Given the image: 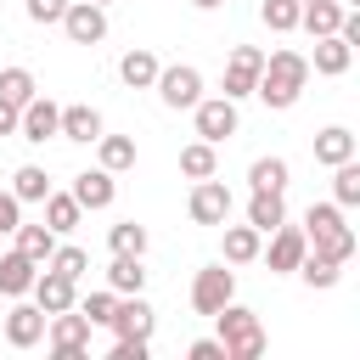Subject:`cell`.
<instances>
[{"label": "cell", "instance_id": "obj_1", "mask_svg": "<svg viewBox=\"0 0 360 360\" xmlns=\"http://www.w3.org/2000/svg\"><path fill=\"white\" fill-rule=\"evenodd\" d=\"M309 73H315V68H309V56H304V51H270V56H264V73H259V90H253V96H259L270 112H287V107L304 96Z\"/></svg>", "mask_w": 360, "mask_h": 360}, {"label": "cell", "instance_id": "obj_2", "mask_svg": "<svg viewBox=\"0 0 360 360\" xmlns=\"http://www.w3.org/2000/svg\"><path fill=\"white\" fill-rule=\"evenodd\" d=\"M304 236H309V253H326V259H338V264L354 253V231L343 225V202H309Z\"/></svg>", "mask_w": 360, "mask_h": 360}, {"label": "cell", "instance_id": "obj_3", "mask_svg": "<svg viewBox=\"0 0 360 360\" xmlns=\"http://www.w3.org/2000/svg\"><path fill=\"white\" fill-rule=\"evenodd\" d=\"M214 321H219V338H225V354H231V360H259V354H264V326H259V315H253L248 304L231 298Z\"/></svg>", "mask_w": 360, "mask_h": 360}, {"label": "cell", "instance_id": "obj_4", "mask_svg": "<svg viewBox=\"0 0 360 360\" xmlns=\"http://www.w3.org/2000/svg\"><path fill=\"white\" fill-rule=\"evenodd\" d=\"M45 343H51V354L56 360H84L90 354V315L79 309H62V315H51V332H45Z\"/></svg>", "mask_w": 360, "mask_h": 360}, {"label": "cell", "instance_id": "obj_5", "mask_svg": "<svg viewBox=\"0 0 360 360\" xmlns=\"http://www.w3.org/2000/svg\"><path fill=\"white\" fill-rule=\"evenodd\" d=\"M304 259H309V236H304V225H276V231H270V248H264L270 276H298Z\"/></svg>", "mask_w": 360, "mask_h": 360}, {"label": "cell", "instance_id": "obj_6", "mask_svg": "<svg viewBox=\"0 0 360 360\" xmlns=\"http://www.w3.org/2000/svg\"><path fill=\"white\" fill-rule=\"evenodd\" d=\"M231 298H236V270H225V264L197 270V281H191V309L197 315H219Z\"/></svg>", "mask_w": 360, "mask_h": 360}, {"label": "cell", "instance_id": "obj_7", "mask_svg": "<svg viewBox=\"0 0 360 360\" xmlns=\"http://www.w3.org/2000/svg\"><path fill=\"white\" fill-rule=\"evenodd\" d=\"M186 214H191V225H225L231 219V186L225 180H197L191 186V197H186Z\"/></svg>", "mask_w": 360, "mask_h": 360}, {"label": "cell", "instance_id": "obj_8", "mask_svg": "<svg viewBox=\"0 0 360 360\" xmlns=\"http://www.w3.org/2000/svg\"><path fill=\"white\" fill-rule=\"evenodd\" d=\"M259 73H264V51H259V45H236L231 62H225V96H231V101L253 96V90H259Z\"/></svg>", "mask_w": 360, "mask_h": 360}, {"label": "cell", "instance_id": "obj_9", "mask_svg": "<svg viewBox=\"0 0 360 360\" xmlns=\"http://www.w3.org/2000/svg\"><path fill=\"white\" fill-rule=\"evenodd\" d=\"M191 112H197V135H202V141H214V146H219V141H231V135H236V124H242L231 96H202Z\"/></svg>", "mask_w": 360, "mask_h": 360}, {"label": "cell", "instance_id": "obj_10", "mask_svg": "<svg viewBox=\"0 0 360 360\" xmlns=\"http://www.w3.org/2000/svg\"><path fill=\"white\" fill-rule=\"evenodd\" d=\"M62 34H68L73 45H101V39H107V6H96V0H73L68 17H62Z\"/></svg>", "mask_w": 360, "mask_h": 360}, {"label": "cell", "instance_id": "obj_11", "mask_svg": "<svg viewBox=\"0 0 360 360\" xmlns=\"http://www.w3.org/2000/svg\"><path fill=\"white\" fill-rule=\"evenodd\" d=\"M158 96H163V107H197L202 101V73L197 68H186V62H174V68H163L158 73Z\"/></svg>", "mask_w": 360, "mask_h": 360}, {"label": "cell", "instance_id": "obj_12", "mask_svg": "<svg viewBox=\"0 0 360 360\" xmlns=\"http://www.w3.org/2000/svg\"><path fill=\"white\" fill-rule=\"evenodd\" d=\"M34 304H39L45 315H62V309H79V281L45 264V270H39V281H34Z\"/></svg>", "mask_w": 360, "mask_h": 360}, {"label": "cell", "instance_id": "obj_13", "mask_svg": "<svg viewBox=\"0 0 360 360\" xmlns=\"http://www.w3.org/2000/svg\"><path fill=\"white\" fill-rule=\"evenodd\" d=\"M45 332H51V315H45L39 304H11V309H6V343H11V349H34Z\"/></svg>", "mask_w": 360, "mask_h": 360}, {"label": "cell", "instance_id": "obj_14", "mask_svg": "<svg viewBox=\"0 0 360 360\" xmlns=\"http://www.w3.org/2000/svg\"><path fill=\"white\" fill-rule=\"evenodd\" d=\"M62 135V107L51 101V96H34L28 107H22V141L28 146H45V141H56Z\"/></svg>", "mask_w": 360, "mask_h": 360}, {"label": "cell", "instance_id": "obj_15", "mask_svg": "<svg viewBox=\"0 0 360 360\" xmlns=\"http://www.w3.org/2000/svg\"><path fill=\"white\" fill-rule=\"evenodd\" d=\"M39 270H45L39 259H28L22 248H11V253L0 259V292H6V298H22V292H34Z\"/></svg>", "mask_w": 360, "mask_h": 360}, {"label": "cell", "instance_id": "obj_16", "mask_svg": "<svg viewBox=\"0 0 360 360\" xmlns=\"http://www.w3.org/2000/svg\"><path fill=\"white\" fill-rule=\"evenodd\" d=\"M152 326H158L152 304H146L141 292H124V298H118V315H112V332H118V338H152Z\"/></svg>", "mask_w": 360, "mask_h": 360}, {"label": "cell", "instance_id": "obj_17", "mask_svg": "<svg viewBox=\"0 0 360 360\" xmlns=\"http://www.w3.org/2000/svg\"><path fill=\"white\" fill-rule=\"evenodd\" d=\"M349 62H354V45H349L343 34H326V39H315V51H309V68L326 73V79L349 73Z\"/></svg>", "mask_w": 360, "mask_h": 360}, {"label": "cell", "instance_id": "obj_18", "mask_svg": "<svg viewBox=\"0 0 360 360\" xmlns=\"http://www.w3.org/2000/svg\"><path fill=\"white\" fill-rule=\"evenodd\" d=\"M158 73H163V68H158V56H152L146 45H135V51L118 56V79H124L129 90H158Z\"/></svg>", "mask_w": 360, "mask_h": 360}, {"label": "cell", "instance_id": "obj_19", "mask_svg": "<svg viewBox=\"0 0 360 360\" xmlns=\"http://www.w3.org/2000/svg\"><path fill=\"white\" fill-rule=\"evenodd\" d=\"M73 197H79L84 208H112V197H118L112 169H84V174H73Z\"/></svg>", "mask_w": 360, "mask_h": 360}, {"label": "cell", "instance_id": "obj_20", "mask_svg": "<svg viewBox=\"0 0 360 360\" xmlns=\"http://www.w3.org/2000/svg\"><path fill=\"white\" fill-rule=\"evenodd\" d=\"M62 141H79V146L101 141V112H96V107H84V101L62 107Z\"/></svg>", "mask_w": 360, "mask_h": 360}, {"label": "cell", "instance_id": "obj_21", "mask_svg": "<svg viewBox=\"0 0 360 360\" xmlns=\"http://www.w3.org/2000/svg\"><path fill=\"white\" fill-rule=\"evenodd\" d=\"M259 253H264L259 225H225V264H253Z\"/></svg>", "mask_w": 360, "mask_h": 360}, {"label": "cell", "instance_id": "obj_22", "mask_svg": "<svg viewBox=\"0 0 360 360\" xmlns=\"http://www.w3.org/2000/svg\"><path fill=\"white\" fill-rule=\"evenodd\" d=\"M343 11H349L343 0H309V6H304V34H309V39L338 34V28H343Z\"/></svg>", "mask_w": 360, "mask_h": 360}, {"label": "cell", "instance_id": "obj_23", "mask_svg": "<svg viewBox=\"0 0 360 360\" xmlns=\"http://www.w3.org/2000/svg\"><path fill=\"white\" fill-rule=\"evenodd\" d=\"M349 158H354V135H349L343 124H326V129L315 135V163L338 169V163H349Z\"/></svg>", "mask_w": 360, "mask_h": 360}, {"label": "cell", "instance_id": "obj_24", "mask_svg": "<svg viewBox=\"0 0 360 360\" xmlns=\"http://www.w3.org/2000/svg\"><path fill=\"white\" fill-rule=\"evenodd\" d=\"M180 174L186 180H208V174H219V152H214V141H191V146H180Z\"/></svg>", "mask_w": 360, "mask_h": 360}, {"label": "cell", "instance_id": "obj_25", "mask_svg": "<svg viewBox=\"0 0 360 360\" xmlns=\"http://www.w3.org/2000/svg\"><path fill=\"white\" fill-rule=\"evenodd\" d=\"M248 225H259L264 236H270L276 225H287V202H281V191H253V197H248Z\"/></svg>", "mask_w": 360, "mask_h": 360}, {"label": "cell", "instance_id": "obj_26", "mask_svg": "<svg viewBox=\"0 0 360 360\" xmlns=\"http://www.w3.org/2000/svg\"><path fill=\"white\" fill-rule=\"evenodd\" d=\"M79 214H84V202H79L73 191H51V197H45V225H51L56 236L79 231Z\"/></svg>", "mask_w": 360, "mask_h": 360}, {"label": "cell", "instance_id": "obj_27", "mask_svg": "<svg viewBox=\"0 0 360 360\" xmlns=\"http://www.w3.org/2000/svg\"><path fill=\"white\" fill-rule=\"evenodd\" d=\"M107 287H112V292H141V287H146L141 253H112V264H107Z\"/></svg>", "mask_w": 360, "mask_h": 360}, {"label": "cell", "instance_id": "obj_28", "mask_svg": "<svg viewBox=\"0 0 360 360\" xmlns=\"http://www.w3.org/2000/svg\"><path fill=\"white\" fill-rule=\"evenodd\" d=\"M259 17L270 34H292V28H304V0H264Z\"/></svg>", "mask_w": 360, "mask_h": 360}, {"label": "cell", "instance_id": "obj_29", "mask_svg": "<svg viewBox=\"0 0 360 360\" xmlns=\"http://www.w3.org/2000/svg\"><path fill=\"white\" fill-rule=\"evenodd\" d=\"M17 248H22L28 259L51 264V253H56V231H51V225H17Z\"/></svg>", "mask_w": 360, "mask_h": 360}, {"label": "cell", "instance_id": "obj_30", "mask_svg": "<svg viewBox=\"0 0 360 360\" xmlns=\"http://www.w3.org/2000/svg\"><path fill=\"white\" fill-rule=\"evenodd\" d=\"M96 146H101V169H112V174L135 169V141L129 135H101Z\"/></svg>", "mask_w": 360, "mask_h": 360}, {"label": "cell", "instance_id": "obj_31", "mask_svg": "<svg viewBox=\"0 0 360 360\" xmlns=\"http://www.w3.org/2000/svg\"><path fill=\"white\" fill-rule=\"evenodd\" d=\"M248 180H253V191H287V158H253Z\"/></svg>", "mask_w": 360, "mask_h": 360}, {"label": "cell", "instance_id": "obj_32", "mask_svg": "<svg viewBox=\"0 0 360 360\" xmlns=\"http://www.w3.org/2000/svg\"><path fill=\"white\" fill-rule=\"evenodd\" d=\"M11 191H17L22 202H45V197H51V180H45L39 163H22V169L11 174Z\"/></svg>", "mask_w": 360, "mask_h": 360}, {"label": "cell", "instance_id": "obj_33", "mask_svg": "<svg viewBox=\"0 0 360 360\" xmlns=\"http://www.w3.org/2000/svg\"><path fill=\"white\" fill-rule=\"evenodd\" d=\"M146 242H152V236H146V225H135V219H118V225L107 231V248H112V253H141V259H146Z\"/></svg>", "mask_w": 360, "mask_h": 360}, {"label": "cell", "instance_id": "obj_34", "mask_svg": "<svg viewBox=\"0 0 360 360\" xmlns=\"http://www.w3.org/2000/svg\"><path fill=\"white\" fill-rule=\"evenodd\" d=\"M0 96H6V101H17V107H28V101L39 96V84H34V73H28V68H0Z\"/></svg>", "mask_w": 360, "mask_h": 360}, {"label": "cell", "instance_id": "obj_35", "mask_svg": "<svg viewBox=\"0 0 360 360\" xmlns=\"http://www.w3.org/2000/svg\"><path fill=\"white\" fill-rule=\"evenodd\" d=\"M332 202H343V208H360V163H354V158L332 169Z\"/></svg>", "mask_w": 360, "mask_h": 360}, {"label": "cell", "instance_id": "obj_36", "mask_svg": "<svg viewBox=\"0 0 360 360\" xmlns=\"http://www.w3.org/2000/svg\"><path fill=\"white\" fill-rule=\"evenodd\" d=\"M118 298H124V292L101 287V292H84V298H79V309L90 315V326H112V315H118Z\"/></svg>", "mask_w": 360, "mask_h": 360}, {"label": "cell", "instance_id": "obj_37", "mask_svg": "<svg viewBox=\"0 0 360 360\" xmlns=\"http://www.w3.org/2000/svg\"><path fill=\"white\" fill-rule=\"evenodd\" d=\"M298 276H304L309 287H321V292H326V287H338V259H326V253H309V259L298 264Z\"/></svg>", "mask_w": 360, "mask_h": 360}, {"label": "cell", "instance_id": "obj_38", "mask_svg": "<svg viewBox=\"0 0 360 360\" xmlns=\"http://www.w3.org/2000/svg\"><path fill=\"white\" fill-rule=\"evenodd\" d=\"M51 270H62V276L79 281V276L90 270V253H84V248H56V253H51Z\"/></svg>", "mask_w": 360, "mask_h": 360}, {"label": "cell", "instance_id": "obj_39", "mask_svg": "<svg viewBox=\"0 0 360 360\" xmlns=\"http://www.w3.org/2000/svg\"><path fill=\"white\" fill-rule=\"evenodd\" d=\"M28 6V22H62L73 0H22Z\"/></svg>", "mask_w": 360, "mask_h": 360}, {"label": "cell", "instance_id": "obj_40", "mask_svg": "<svg viewBox=\"0 0 360 360\" xmlns=\"http://www.w3.org/2000/svg\"><path fill=\"white\" fill-rule=\"evenodd\" d=\"M17 225H22V197L0 191V236H17Z\"/></svg>", "mask_w": 360, "mask_h": 360}, {"label": "cell", "instance_id": "obj_41", "mask_svg": "<svg viewBox=\"0 0 360 360\" xmlns=\"http://www.w3.org/2000/svg\"><path fill=\"white\" fill-rule=\"evenodd\" d=\"M152 354V338H118L112 343V360H146Z\"/></svg>", "mask_w": 360, "mask_h": 360}, {"label": "cell", "instance_id": "obj_42", "mask_svg": "<svg viewBox=\"0 0 360 360\" xmlns=\"http://www.w3.org/2000/svg\"><path fill=\"white\" fill-rule=\"evenodd\" d=\"M186 354L191 360H231L225 354V338H197V343H186Z\"/></svg>", "mask_w": 360, "mask_h": 360}, {"label": "cell", "instance_id": "obj_43", "mask_svg": "<svg viewBox=\"0 0 360 360\" xmlns=\"http://www.w3.org/2000/svg\"><path fill=\"white\" fill-rule=\"evenodd\" d=\"M0 135H22V107L0 96Z\"/></svg>", "mask_w": 360, "mask_h": 360}, {"label": "cell", "instance_id": "obj_44", "mask_svg": "<svg viewBox=\"0 0 360 360\" xmlns=\"http://www.w3.org/2000/svg\"><path fill=\"white\" fill-rule=\"evenodd\" d=\"M338 34H343V39L360 51V6H349V11H343V28H338Z\"/></svg>", "mask_w": 360, "mask_h": 360}, {"label": "cell", "instance_id": "obj_45", "mask_svg": "<svg viewBox=\"0 0 360 360\" xmlns=\"http://www.w3.org/2000/svg\"><path fill=\"white\" fill-rule=\"evenodd\" d=\"M191 6H197V11H214V6H225V0H191Z\"/></svg>", "mask_w": 360, "mask_h": 360}, {"label": "cell", "instance_id": "obj_46", "mask_svg": "<svg viewBox=\"0 0 360 360\" xmlns=\"http://www.w3.org/2000/svg\"><path fill=\"white\" fill-rule=\"evenodd\" d=\"M96 6H112V0H96Z\"/></svg>", "mask_w": 360, "mask_h": 360}, {"label": "cell", "instance_id": "obj_47", "mask_svg": "<svg viewBox=\"0 0 360 360\" xmlns=\"http://www.w3.org/2000/svg\"><path fill=\"white\" fill-rule=\"evenodd\" d=\"M349 6H360V0H349Z\"/></svg>", "mask_w": 360, "mask_h": 360}, {"label": "cell", "instance_id": "obj_48", "mask_svg": "<svg viewBox=\"0 0 360 360\" xmlns=\"http://www.w3.org/2000/svg\"><path fill=\"white\" fill-rule=\"evenodd\" d=\"M304 6H309V0H304Z\"/></svg>", "mask_w": 360, "mask_h": 360}]
</instances>
